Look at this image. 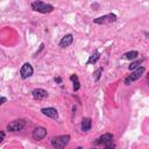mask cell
<instances>
[{"label": "cell", "instance_id": "cell-10", "mask_svg": "<svg viewBox=\"0 0 149 149\" xmlns=\"http://www.w3.org/2000/svg\"><path fill=\"white\" fill-rule=\"evenodd\" d=\"M41 112H42L43 115L49 116V118H51V119H57V118H58V112H57V109L54 108V107H45V108H42Z\"/></svg>", "mask_w": 149, "mask_h": 149}, {"label": "cell", "instance_id": "cell-17", "mask_svg": "<svg viewBox=\"0 0 149 149\" xmlns=\"http://www.w3.org/2000/svg\"><path fill=\"white\" fill-rule=\"evenodd\" d=\"M101 73H102V68L97 69V70L93 72V79H94L95 81H98V80L100 79V77H101Z\"/></svg>", "mask_w": 149, "mask_h": 149}, {"label": "cell", "instance_id": "cell-15", "mask_svg": "<svg viewBox=\"0 0 149 149\" xmlns=\"http://www.w3.org/2000/svg\"><path fill=\"white\" fill-rule=\"evenodd\" d=\"M70 80L73 81V91H78L80 85H79V80H78V76L77 74H71L70 76Z\"/></svg>", "mask_w": 149, "mask_h": 149}, {"label": "cell", "instance_id": "cell-2", "mask_svg": "<svg viewBox=\"0 0 149 149\" xmlns=\"http://www.w3.org/2000/svg\"><path fill=\"white\" fill-rule=\"evenodd\" d=\"M70 141V135H59V136H54L51 139V146L56 149H61L64 148L65 146H68Z\"/></svg>", "mask_w": 149, "mask_h": 149}, {"label": "cell", "instance_id": "cell-11", "mask_svg": "<svg viewBox=\"0 0 149 149\" xmlns=\"http://www.w3.org/2000/svg\"><path fill=\"white\" fill-rule=\"evenodd\" d=\"M73 42V36L71 34H68L65 35L61 41H59V47L61 48H68L69 45H71Z\"/></svg>", "mask_w": 149, "mask_h": 149}, {"label": "cell", "instance_id": "cell-6", "mask_svg": "<svg viewBox=\"0 0 149 149\" xmlns=\"http://www.w3.org/2000/svg\"><path fill=\"white\" fill-rule=\"evenodd\" d=\"M33 72H34L33 66H31L29 63H24V64L21 66L20 76H21L22 79H27V78H29L30 76H33Z\"/></svg>", "mask_w": 149, "mask_h": 149}, {"label": "cell", "instance_id": "cell-13", "mask_svg": "<svg viewBox=\"0 0 149 149\" xmlns=\"http://www.w3.org/2000/svg\"><path fill=\"white\" fill-rule=\"evenodd\" d=\"M99 58H100V54H99V51H98V50H94V51H93V54L90 56L88 61L86 62V64H92V63L94 64Z\"/></svg>", "mask_w": 149, "mask_h": 149}, {"label": "cell", "instance_id": "cell-4", "mask_svg": "<svg viewBox=\"0 0 149 149\" xmlns=\"http://www.w3.org/2000/svg\"><path fill=\"white\" fill-rule=\"evenodd\" d=\"M116 19H118V16L114 13H109V14H106V15H102V16H99V17L94 19L93 22L97 23V24H107V23L115 22Z\"/></svg>", "mask_w": 149, "mask_h": 149}, {"label": "cell", "instance_id": "cell-8", "mask_svg": "<svg viewBox=\"0 0 149 149\" xmlns=\"http://www.w3.org/2000/svg\"><path fill=\"white\" fill-rule=\"evenodd\" d=\"M113 141V134L112 133H106V134H104V135H101L100 137H98L95 141H94V144L95 146H98V144H107V143H109V142H112Z\"/></svg>", "mask_w": 149, "mask_h": 149}, {"label": "cell", "instance_id": "cell-3", "mask_svg": "<svg viewBox=\"0 0 149 149\" xmlns=\"http://www.w3.org/2000/svg\"><path fill=\"white\" fill-rule=\"evenodd\" d=\"M144 71H146V68L144 66H137L136 68V70L135 71H133L126 79H125V84L126 85H129L130 83H133V81H135V80H137V79H140L141 78V76L144 73Z\"/></svg>", "mask_w": 149, "mask_h": 149}, {"label": "cell", "instance_id": "cell-12", "mask_svg": "<svg viewBox=\"0 0 149 149\" xmlns=\"http://www.w3.org/2000/svg\"><path fill=\"white\" fill-rule=\"evenodd\" d=\"M92 127V120L90 118H84L81 120V125H80V128L83 132H88Z\"/></svg>", "mask_w": 149, "mask_h": 149}, {"label": "cell", "instance_id": "cell-1", "mask_svg": "<svg viewBox=\"0 0 149 149\" xmlns=\"http://www.w3.org/2000/svg\"><path fill=\"white\" fill-rule=\"evenodd\" d=\"M31 9L35 10V12H38V13L47 14V13H51L54 10V6L50 5V3H47V2L37 0V1L31 2Z\"/></svg>", "mask_w": 149, "mask_h": 149}, {"label": "cell", "instance_id": "cell-19", "mask_svg": "<svg viewBox=\"0 0 149 149\" xmlns=\"http://www.w3.org/2000/svg\"><path fill=\"white\" fill-rule=\"evenodd\" d=\"M6 100H7V99H6L5 97H0V106H1L2 104H5V102H6Z\"/></svg>", "mask_w": 149, "mask_h": 149}, {"label": "cell", "instance_id": "cell-20", "mask_svg": "<svg viewBox=\"0 0 149 149\" xmlns=\"http://www.w3.org/2000/svg\"><path fill=\"white\" fill-rule=\"evenodd\" d=\"M55 81H57V83H61V81H62V79H61L59 77H57V78H55Z\"/></svg>", "mask_w": 149, "mask_h": 149}, {"label": "cell", "instance_id": "cell-14", "mask_svg": "<svg viewBox=\"0 0 149 149\" xmlns=\"http://www.w3.org/2000/svg\"><path fill=\"white\" fill-rule=\"evenodd\" d=\"M137 56H139V52L136 50H132V51H128V52L122 55V57L125 59H135Z\"/></svg>", "mask_w": 149, "mask_h": 149}, {"label": "cell", "instance_id": "cell-5", "mask_svg": "<svg viewBox=\"0 0 149 149\" xmlns=\"http://www.w3.org/2000/svg\"><path fill=\"white\" fill-rule=\"evenodd\" d=\"M24 125H26L24 119H16V120H13L12 122H9L7 125V130L8 132H19V130L23 129Z\"/></svg>", "mask_w": 149, "mask_h": 149}, {"label": "cell", "instance_id": "cell-9", "mask_svg": "<svg viewBox=\"0 0 149 149\" xmlns=\"http://www.w3.org/2000/svg\"><path fill=\"white\" fill-rule=\"evenodd\" d=\"M31 94H33V98L36 100H42L49 95L48 91H45L44 88H34L31 91Z\"/></svg>", "mask_w": 149, "mask_h": 149}, {"label": "cell", "instance_id": "cell-16", "mask_svg": "<svg viewBox=\"0 0 149 149\" xmlns=\"http://www.w3.org/2000/svg\"><path fill=\"white\" fill-rule=\"evenodd\" d=\"M143 61H144V58H141V59H137V61H135V62H132L130 65L128 66V69H129V70H134V69H136L137 66L141 65V63H142Z\"/></svg>", "mask_w": 149, "mask_h": 149}, {"label": "cell", "instance_id": "cell-7", "mask_svg": "<svg viewBox=\"0 0 149 149\" xmlns=\"http://www.w3.org/2000/svg\"><path fill=\"white\" fill-rule=\"evenodd\" d=\"M47 136V129L44 127H36L33 130V139L36 141H41Z\"/></svg>", "mask_w": 149, "mask_h": 149}, {"label": "cell", "instance_id": "cell-18", "mask_svg": "<svg viewBox=\"0 0 149 149\" xmlns=\"http://www.w3.org/2000/svg\"><path fill=\"white\" fill-rule=\"evenodd\" d=\"M3 139H5V133L3 132H0V143L3 141Z\"/></svg>", "mask_w": 149, "mask_h": 149}]
</instances>
